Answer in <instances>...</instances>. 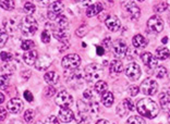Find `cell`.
I'll use <instances>...</instances> for the list:
<instances>
[{
  "label": "cell",
  "mask_w": 170,
  "mask_h": 124,
  "mask_svg": "<svg viewBox=\"0 0 170 124\" xmlns=\"http://www.w3.org/2000/svg\"><path fill=\"white\" fill-rule=\"evenodd\" d=\"M136 110L142 116L154 119L158 116L159 107L157 102H155L150 98H143L140 99L137 104H136Z\"/></svg>",
  "instance_id": "obj_1"
},
{
  "label": "cell",
  "mask_w": 170,
  "mask_h": 124,
  "mask_svg": "<svg viewBox=\"0 0 170 124\" xmlns=\"http://www.w3.org/2000/svg\"><path fill=\"white\" fill-rule=\"evenodd\" d=\"M20 28L24 36H33L38 29V23L32 15H26L21 21Z\"/></svg>",
  "instance_id": "obj_2"
},
{
  "label": "cell",
  "mask_w": 170,
  "mask_h": 124,
  "mask_svg": "<svg viewBox=\"0 0 170 124\" xmlns=\"http://www.w3.org/2000/svg\"><path fill=\"white\" fill-rule=\"evenodd\" d=\"M102 67L96 64V63L88 64L84 70L85 79H87L88 82H94V81H96V79H99L102 74Z\"/></svg>",
  "instance_id": "obj_3"
},
{
  "label": "cell",
  "mask_w": 170,
  "mask_h": 124,
  "mask_svg": "<svg viewBox=\"0 0 170 124\" xmlns=\"http://www.w3.org/2000/svg\"><path fill=\"white\" fill-rule=\"evenodd\" d=\"M61 64L65 69H69V70H75L81 64V57L77 54H67L63 57Z\"/></svg>",
  "instance_id": "obj_4"
},
{
  "label": "cell",
  "mask_w": 170,
  "mask_h": 124,
  "mask_svg": "<svg viewBox=\"0 0 170 124\" xmlns=\"http://www.w3.org/2000/svg\"><path fill=\"white\" fill-rule=\"evenodd\" d=\"M65 10V6H63V3L60 1V0H57V1H54L52 3L49 5V8H48V19L50 21H55V20H58V17L59 15H61Z\"/></svg>",
  "instance_id": "obj_5"
},
{
  "label": "cell",
  "mask_w": 170,
  "mask_h": 124,
  "mask_svg": "<svg viewBox=\"0 0 170 124\" xmlns=\"http://www.w3.org/2000/svg\"><path fill=\"white\" fill-rule=\"evenodd\" d=\"M140 89L146 96H153V95H155L157 93V90H158V84H157V82H156L155 79H146L142 82Z\"/></svg>",
  "instance_id": "obj_6"
},
{
  "label": "cell",
  "mask_w": 170,
  "mask_h": 124,
  "mask_svg": "<svg viewBox=\"0 0 170 124\" xmlns=\"http://www.w3.org/2000/svg\"><path fill=\"white\" fill-rule=\"evenodd\" d=\"M121 5L124 7V9L127 10V12L129 13L132 20L136 21L141 17V10L136 6L133 0H121Z\"/></svg>",
  "instance_id": "obj_7"
},
{
  "label": "cell",
  "mask_w": 170,
  "mask_h": 124,
  "mask_svg": "<svg viewBox=\"0 0 170 124\" xmlns=\"http://www.w3.org/2000/svg\"><path fill=\"white\" fill-rule=\"evenodd\" d=\"M112 51L113 54L116 58L120 59V58H124L127 56L128 51V46L125 44L124 40L122 39H117L112 42Z\"/></svg>",
  "instance_id": "obj_8"
},
{
  "label": "cell",
  "mask_w": 170,
  "mask_h": 124,
  "mask_svg": "<svg viewBox=\"0 0 170 124\" xmlns=\"http://www.w3.org/2000/svg\"><path fill=\"white\" fill-rule=\"evenodd\" d=\"M147 27L153 33H160L164 29V21L158 15H153L150 19H148Z\"/></svg>",
  "instance_id": "obj_9"
},
{
  "label": "cell",
  "mask_w": 170,
  "mask_h": 124,
  "mask_svg": "<svg viewBox=\"0 0 170 124\" xmlns=\"http://www.w3.org/2000/svg\"><path fill=\"white\" fill-rule=\"evenodd\" d=\"M73 102V97L65 90H62L58 93L56 97V104L59 106L60 108H69L71 104Z\"/></svg>",
  "instance_id": "obj_10"
},
{
  "label": "cell",
  "mask_w": 170,
  "mask_h": 124,
  "mask_svg": "<svg viewBox=\"0 0 170 124\" xmlns=\"http://www.w3.org/2000/svg\"><path fill=\"white\" fill-rule=\"evenodd\" d=\"M141 68L136 63H130L125 69V75L131 79V81H137L141 77Z\"/></svg>",
  "instance_id": "obj_11"
},
{
  "label": "cell",
  "mask_w": 170,
  "mask_h": 124,
  "mask_svg": "<svg viewBox=\"0 0 170 124\" xmlns=\"http://www.w3.org/2000/svg\"><path fill=\"white\" fill-rule=\"evenodd\" d=\"M141 59L148 69H156L158 67V60L156 58V56L152 54L150 52H144L141 54Z\"/></svg>",
  "instance_id": "obj_12"
},
{
  "label": "cell",
  "mask_w": 170,
  "mask_h": 124,
  "mask_svg": "<svg viewBox=\"0 0 170 124\" xmlns=\"http://www.w3.org/2000/svg\"><path fill=\"white\" fill-rule=\"evenodd\" d=\"M2 25L8 34H13V33H15V32L17 31V27L20 26L19 23H17V21L15 20L14 17H6V19H3Z\"/></svg>",
  "instance_id": "obj_13"
},
{
  "label": "cell",
  "mask_w": 170,
  "mask_h": 124,
  "mask_svg": "<svg viewBox=\"0 0 170 124\" xmlns=\"http://www.w3.org/2000/svg\"><path fill=\"white\" fill-rule=\"evenodd\" d=\"M51 62H52V60H51L50 57L47 56V54H44V56L39 57L37 61L35 62V69L38 71H45L50 67Z\"/></svg>",
  "instance_id": "obj_14"
},
{
  "label": "cell",
  "mask_w": 170,
  "mask_h": 124,
  "mask_svg": "<svg viewBox=\"0 0 170 124\" xmlns=\"http://www.w3.org/2000/svg\"><path fill=\"white\" fill-rule=\"evenodd\" d=\"M105 24L108 27V29L111 32H117L119 31L121 27V22L116 15H109L105 20Z\"/></svg>",
  "instance_id": "obj_15"
},
{
  "label": "cell",
  "mask_w": 170,
  "mask_h": 124,
  "mask_svg": "<svg viewBox=\"0 0 170 124\" xmlns=\"http://www.w3.org/2000/svg\"><path fill=\"white\" fill-rule=\"evenodd\" d=\"M7 109L11 113H19L23 109V101L20 98H12L7 104Z\"/></svg>",
  "instance_id": "obj_16"
},
{
  "label": "cell",
  "mask_w": 170,
  "mask_h": 124,
  "mask_svg": "<svg viewBox=\"0 0 170 124\" xmlns=\"http://www.w3.org/2000/svg\"><path fill=\"white\" fill-rule=\"evenodd\" d=\"M74 119V113L70 108H61L59 111V120L63 123H69Z\"/></svg>",
  "instance_id": "obj_17"
},
{
  "label": "cell",
  "mask_w": 170,
  "mask_h": 124,
  "mask_svg": "<svg viewBox=\"0 0 170 124\" xmlns=\"http://www.w3.org/2000/svg\"><path fill=\"white\" fill-rule=\"evenodd\" d=\"M38 59V54L36 50H30L25 51V54H23V60L27 65H33L35 64V62Z\"/></svg>",
  "instance_id": "obj_18"
},
{
  "label": "cell",
  "mask_w": 170,
  "mask_h": 124,
  "mask_svg": "<svg viewBox=\"0 0 170 124\" xmlns=\"http://www.w3.org/2000/svg\"><path fill=\"white\" fill-rule=\"evenodd\" d=\"M83 79H84V77H83V74H81L80 72H72V74H71L70 77L68 79V83L71 86H73V87L75 88L82 84Z\"/></svg>",
  "instance_id": "obj_19"
},
{
  "label": "cell",
  "mask_w": 170,
  "mask_h": 124,
  "mask_svg": "<svg viewBox=\"0 0 170 124\" xmlns=\"http://www.w3.org/2000/svg\"><path fill=\"white\" fill-rule=\"evenodd\" d=\"M102 9H104V7H102V5L100 2L94 3V5H92V6L87 7L86 15H87L88 17H95V15H97V14H99L102 11Z\"/></svg>",
  "instance_id": "obj_20"
},
{
  "label": "cell",
  "mask_w": 170,
  "mask_h": 124,
  "mask_svg": "<svg viewBox=\"0 0 170 124\" xmlns=\"http://www.w3.org/2000/svg\"><path fill=\"white\" fill-rule=\"evenodd\" d=\"M132 44H133V46L135 47V48L143 49L147 46V40H146V38H145L143 35L137 34L133 37V39H132Z\"/></svg>",
  "instance_id": "obj_21"
},
{
  "label": "cell",
  "mask_w": 170,
  "mask_h": 124,
  "mask_svg": "<svg viewBox=\"0 0 170 124\" xmlns=\"http://www.w3.org/2000/svg\"><path fill=\"white\" fill-rule=\"evenodd\" d=\"M44 79H45L48 84L55 85L59 82L60 76H59V74L57 73V72H55V71H50V72H47V73L44 75Z\"/></svg>",
  "instance_id": "obj_22"
},
{
  "label": "cell",
  "mask_w": 170,
  "mask_h": 124,
  "mask_svg": "<svg viewBox=\"0 0 170 124\" xmlns=\"http://www.w3.org/2000/svg\"><path fill=\"white\" fill-rule=\"evenodd\" d=\"M155 56L159 60H166L170 57V51L166 47H159V48L156 49Z\"/></svg>",
  "instance_id": "obj_23"
},
{
  "label": "cell",
  "mask_w": 170,
  "mask_h": 124,
  "mask_svg": "<svg viewBox=\"0 0 170 124\" xmlns=\"http://www.w3.org/2000/svg\"><path fill=\"white\" fill-rule=\"evenodd\" d=\"M94 89H95V91H96L97 94L102 95V94H105L106 91H107L108 84L105 82V81L99 79V81H97V82L95 83V85H94Z\"/></svg>",
  "instance_id": "obj_24"
},
{
  "label": "cell",
  "mask_w": 170,
  "mask_h": 124,
  "mask_svg": "<svg viewBox=\"0 0 170 124\" xmlns=\"http://www.w3.org/2000/svg\"><path fill=\"white\" fill-rule=\"evenodd\" d=\"M113 101H115V97H113L112 93H110V91H106L105 94L102 95V102L105 107H111Z\"/></svg>",
  "instance_id": "obj_25"
},
{
  "label": "cell",
  "mask_w": 170,
  "mask_h": 124,
  "mask_svg": "<svg viewBox=\"0 0 170 124\" xmlns=\"http://www.w3.org/2000/svg\"><path fill=\"white\" fill-rule=\"evenodd\" d=\"M109 69H110V72L113 73H121L123 70V64L120 60H112L109 64Z\"/></svg>",
  "instance_id": "obj_26"
},
{
  "label": "cell",
  "mask_w": 170,
  "mask_h": 124,
  "mask_svg": "<svg viewBox=\"0 0 170 124\" xmlns=\"http://www.w3.org/2000/svg\"><path fill=\"white\" fill-rule=\"evenodd\" d=\"M129 108L127 107V104H125L124 101L120 102L119 104H118V107H117V114L120 116V118H123V116H125L128 114V112H129Z\"/></svg>",
  "instance_id": "obj_27"
},
{
  "label": "cell",
  "mask_w": 170,
  "mask_h": 124,
  "mask_svg": "<svg viewBox=\"0 0 170 124\" xmlns=\"http://www.w3.org/2000/svg\"><path fill=\"white\" fill-rule=\"evenodd\" d=\"M159 102H160V106H162L164 109L168 108L170 106V95L167 93H162L160 94L159 96Z\"/></svg>",
  "instance_id": "obj_28"
},
{
  "label": "cell",
  "mask_w": 170,
  "mask_h": 124,
  "mask_svg": "<svg viewBox=\"0 0 170 124\" xmlns=\"http://www.w3.org/2000/svg\"><path fill=\"white\" fill-rule=\"evenodd\" d=\"M14 0H0V7L6 10V11H11L14 9Z\"/></svg>",
  "instance_id": "obj_29"
},
{
  "label": "cell",
  "mask_w": 170,
  "mask_h": 124,
  "mask_svg": "<svg viewBox=\"0 0 170 124\" xmlns=\"http://www.w3.org/2000/svg\"><path fill=\"white\" fill-rule=\"evenodd\" d=\"M69 26V20L65 15H60L58 17V27L62 31H67V28Z\"/></svg>",
  "instance_id": "obj_30"
},
{
  "label": "cell",
  "mask_w": 170,
  "mask_h": 124,
  "mask_svg": "<svg viewBox=\"0 0 170 124\" xmlns=\"http://www.w3.org/2000/svg\"><path fill=\"white\" fill-rule=\"evenodd\" d=\"M23 119H24V121H25L26 123H32L35 119V111L32 110V109L26 110L25 112H24V114H23Z\"/></svg>",
  "instance_id": "obj_31"
},
{
  "label": "cell",
  "mask_w": 170,
  "mask_h": 124,
  "mask_svg": "<svg viewBox=\"0 0 170 124\" xmlns=\"http://www.w3.org/2000/svg\"><path fill=\"white\" fill-rule=\"evenodd\" d=\"M127 124H146V122H145V120L142 116H132L131 118L128 119Z\"/></svg>",
  "instance_id": "obj_32"
},
{
  "label": "cell",
  "mask_w": 170,
  "mask_h": 124,
  "mask_svg": "<svg viewBox=\"0 0 170 124\" xmlns=\"http://www.w3.org/2000/svg\"><path fill=\"white\" fill-rule=\"evenodd\" d=\"M54 35H55V37H56L57 39H59V40H65L67 38H68L67 31H62V29H60V28H58V29L55 28Z\"/></svg>",
  "instance_id": "obj_33"
},
{
  "label": "cell",
  "mask_w": 170,
  "mask_h": 124,
  "mask_svg": "<svg viewBox=\"0 0 170 124\" xmlns=\"http://www.w3.org/2000/svg\"><path fill=\"white\" fill-rule=\"evenodd\" d=\"M35 47V42L31 39H26L22 42V45H21V48L23 49L24 51H30V50H33V48Z\"/></svg>",
  "instance_id": "obj_34"
},
{
  "label": "cell",
  "mask_w": 170,
  "mask_h": 124,
  "mask_svg": "<svg viewBox=\"0 0 170 124\" xmlns=\"http://www.w3.org/2000/svg\"><path fill=\"white\" fill-rule=\"evenodd\" d=\"M23 9H24V12H25L27 15H32V14L35 12V10H36L34 5L32 2H30V1H26V2L24 3V8Z\"/></svg>",
  "instance_id": "obj_35"
},
{
  "label": "cell",
  "mask_w": 170,
  "mask_h": 124,
  "mask_svg": "<svg viewBox=\"0 0 170 124\" xmlns=\"http://www.w3.org/2000/svg\"><path fill=\"white\" fill-rule=\"evenodd\" d=\"M77 110L79 111H82V112H88V111H91V107H90L87 104H85L83 100H77Z\"/></svg>",
  "instance_id": "obj_36"
},
{
  "label": "cell",
  "mask_w": 170,
  "mask_h": 124,
  "mask_svg": "<svg viewBox=\"0 0 170 124\" xmlns=\"http://www.w3.org/2000/svg\"><path fill=\"white\" fill-rule=\"evenodd\" d=\"M10 83V77L7 74H2L0 76V85H1V89H6L7 86H9Z\"/></svg>",
  "instance_id": "obj_37"
},
{
  "label": "cell",
  "mask_w": 170,
  "mask_h": 124,
  "mask_svg": "<svg viewBox=\"0 0 170 124\" xmlns=\"http://www.w3.org/2000/svg\"><path fill=\"white\" fill-rule=\"evenodd\" d=\"M75 120H77V123H85V121L87 120V112H82V111H79L75 116Z\"/></svg>",
  "instance_id": "obj_38"
},
{
  "label": "cell",
  "mask_w": 170,
  "mask_h": 124,
  "mask_svg": "<svg viewBox=\"0 0 170 124\" xmlns=\"http://www.w3.org/2000/svg\"><path fill=\"white\" fill-rule=\"evenodd\" d=\"M155 70H156V76L158 79H164L165 76L167 75V69L164 68V67H157Z\"/></svg>",
  "instance_id": "obj_39"
},
{
  "label": "cell",
  "mask_w": 170,
  "mask_h": 124,
  "mask_svg": "<svg viewBox=\"0 0 170 124\" xmlns=\"http://www.w3.org/2000/svg\"><path fill=\"white\" fill-rule=\"evenodd\" d=\"M166 9H168L167 2H159V3H157L156 6H154V11L158 12V13L164 12Z\"/></svg>",
  "instance_id": "obj_40"
},
{
  "label": "cell",
  "mask_w": 170,
  "mask_h": 124,
  "mask_svg": "<svg viewBox=\"0 0 170 124\" xmlns=\"http://www.w3.org/2000/svg\"><path fill=\"white\" fill-rule=\"evenodd\" d=\"M56 94V88L51 85V86H47V87L45 88V90H44V95H45L46 97H52Z\"/></svg>",
  "instance_id": "obj_41"
},
{
  "label": "cell",
  "mask_w": 170,
  "mask_h": 124,
  "mask_svg": "<svg viewBox=\"0 0 170 124\" xmlns=\"http://www.w3.org/2000/svg\"><path fill=\"white\" fill-rule=\"evenodd\" d=\"M0 37H1L0 46H1V47H3V46L6 45L7 40H8V38H9V34L7 33V31L3 27H2V29H1V36H0Z\"/></svg>",
  "instance_id": "obj_42"
},
{
  "label": "cell",
  "mask_w": 170,
  "mask_h": 124,
  "mask_svg": "<svg viewBox=\"0 0 170 124\" xmlns=\"http://www.w3.org/2000/svg\"><path fill=\"white\" fill-rule=\"evenodd\" d=\"M40 38H42V42H44V44H49V42H50V34H49V32L47 31V29H45V31L42 33Z\"/></svg>",
  "instance_id": "obj_43"
},
{
  "label": "cell",
  "mask_w": 170,
  "mask_h": 124,
  "mask_svg": "<svg viewBox=\"0 0 170 124\" xmlns=\"http://www.w3.org/2000/svg\"><path fill=\"white\" fill-rule=\"evenodd\" d=\"M140 90H141V89H140L139 86L132 85V86H130V87H129V94H130L131 96H136V95L139 94Z\"/></svg>",
  "instance_id": "obj_44"
},
{
  "label": "cell",
  "mask_w": 170,
  "mask_h": 124,
  "mask_svg": "<svg viewBox=\"0 0 170 124\" xmlns=\"http://www.w3.org/2000/svg\"><path fill=\"white\" fill-rule=\"evenodd\" d=\"M45 124H60V123H59V120H58L57 116H48V118L46 119Z\"/></svg>",
  "instance_id": "obj_45"
},
{
  "label": "cell",
  "mask_w": 170,
  "mask_h": 124,
  "mask_svg": "<svg viewBox=\"0 0 170 124\" xmlns=\"http://www.w3.org/2000/svg\"><path fill=\"white\" fill-rule=\"evenodd\" d=\"M123 101L125 102V104H127V107L129 108V110L130 111H133L134 110V104H133V101H132V99L131 98H127V99H124Z\"/></svg>",
  "instance_id": "obj_46"
},
{
  "label": "cell",
  "mask_w": 170,
  "mask_h": 124,
  "mask_svg": "<svg viewBox=\"0 0 170 124\" xmlns=\"http://www.w3.org/2000/svg\"><path fill=\"white\" fill-rule=\"evenodd\" d=\"M0 57H1V61L2 62H7L11 59V54L6 52V51H2V52L0 54Z\"/></svg>",
  "instance_id": "obj_47"
},
{
  "label": "cell",
  "mask_w": 170,
  "mask_h": 124,
  "mask_svg": "<svg viewBox=\"0 0 170 124\" xmlns=\"http://www.w3.org/2000/svg\"><path fill=\"white\" fill-rule=\"evenodd\" d=\"M86 32H87V27H86V26H82V27H80L77 31V35L80 37H83L86 34Z\"/></svg>",
  "instance_id": "obj_48"
},
{
  "label": "cell",
  "mask_w": 170,
  "mask_h": 124,
  "mask_svg": "<svg viewBox=\"0 0 170 124\" xmlns=\"http://www.w3.org/2000/svg\"><path fill=\"white\" fill-rule=\"evenodd\" d=\"M24 98L26 99V101H28V102H32L33 101V95H32V93L30 91V90H25L24 91Z\"/></svg>",
  "instance_id": "obj_49"
},
{
  "label": "cell",
  "mask_w": 170,
  "mask_h": 124,
  "mask_svg": "<svg viewBox=\"0 0 170 124\" xmlns=\"http://www.w3.org/2000/svg\"><path fill=\"white\" fill-rule=\"evenodd\" d=\"M83 97H84L85 99H87V100H91L92 97H93V95H92V91L90 89L84 90V93H83Z\"/></svg>",
  "instance_id": "obj_50"
},
{
  "label": "cell",
  "mask_w": 170,
  "mask_h": 124,
  "mask_svg": "<svg viewBox=\"0 0 170 124\" xmlns=\"http://www.w3.org/2000/svg\"><path fill=\"white\" fill-rule=\"evenodd\" d=\"M0 112H1V116H0V120H1V121H3V120L7 118V111H6V109H5V108L1 107V108H0Z\"/></svg>",
  "instance_id": "obj_51"
},
{
  "label": "cell",
  "mask_w": 170,
  "mask_h": 124,
  "mask_svg": "<svg viewBox=\"0 0 170 124\" xmlns=\"http://www.w3.org/2000/svg\"><path fill=\"white\" fill-rule=\"evenodd\" d=\"M22 76H23V79H30V76H31V71L26 70V72H25V71H23V72H22Z\"/></svg>",
  "instance_id": "obj_52"
},
{
  "label": "cell",
  "mask_w": 170,
  "mask_h": 124,
  "mask_svg": "<svg viewBox=\"0 0 170 124\" xmlns=\"http://www.w3.org/2000/svg\"><path fill=\"white\" fill-rule=\"evenodd\" d=\"M96 50H97V54H98V56H102V54H104V52H105L104 48H102V47H100V46L96 47Z\"/></svg>",
  "instance_id": "obj_53"
},
{
  "label": "cell",
  "mask_w": 170,
  "mask_h": 124,
  "mask_svg": "<svg viewBox=\"0 0 170 124\" xmlns=\"http://www.w3.org/2000/svg\"><path fill=\"white\" fill-rule=\"evenodd\" d=\"M95 124H110V122L105 120V119H102V120H98Z\"/></svg>",
  "instance_id": "obj_54"
},
{
  "label": "cell",
  "mask_w": 170,
  "mask_h": 124,
  "mask_svg": "<svg viewBox=\"0 0 170 124\" xmlns=\"http://www.w3.org/2000/svg\"><path fill=\"white\" fill-rule=\"evenodd\" d=\"M38 3H39L40 6H46V5H48L49 3V0H37Z\"/></svg>",
  "instance_id": "obj_55"
},
{
  "label": "cell",
  "mask_w": 170,
  "mask_h": 124,
  "mask_svg": "<svg viewBox=\"0 0 170 124\" xmlns=\"http://www.w3.org/2000/svg\"><path fill=\"white\" fill-rule=\"evenodd\" d=\"M3 101H5V95L1 94L0 95V104H3Z\"/></svg>",
  "instance_id": "obj_56"
},
{
  "label": "cell",
  "mask_w": 170,
  "mask_h": 124,
  "mask_svg": "<svg viewBox=\"0 0 170 124\" xmlns=\"http://www.w3.org/2000/svg\"><path fill=\"white\" fill-rule=\"evenodd\" d=\"M162 44H165V42H168V38H167V37H164V38H162Z\"/></svg>",
  "instance_id": "obj_57"
},
{
  "label": "cell",
  "mask_w": 170,
  "mask_h": 124,
  "mask_svg": "<svg viewBox=\"0 0 170 124\" xmlns=\"http://www.w3.org/2000/svg\"><path fill=\"white\" fill-rule=\"evenodd\" d=\"M167 6H168V9L170 10V0H167Z\"/></svg>",
  "instance_id": "obj_58"
},
{
  "label": "cell",
  "mask_w": 170,
  "mask_h": 124,
  "mask_svg": "<svg viewBox=\"0 0 170 124\" xmlns=\"http://www.w3.org/2000/svg\"><path fill=\"white\" fill-rule=\"evenodd\" d=\"M34 124H44V123H42V121H37V122H35Z\"/></svg>",
  "instance_id": "obj_59"
},
{
  "label": "cell",
  "mask_w": 170,
  "mask_h": 124,
  "mask_svg": "<svg viewBox=\"0 0 170 124\" xmlns=\"http://www.w3.org/2000/svg\"><path fill=\"white\" fill-rule=\"evenodd\" d=\"M168 121L170 122V110H169V113H168Z\"/></svg>",
  "instance_id": "obj_60"
},
{
  "label": "cell",
  "mask_w": 170,
  "mask_h": 124,
  "mask_svg": "<svg viewBox=\"0 0 170 124\" xmlns=\"http://www.w3.org/2000/svg\"><path fill=\"white\" fill-rule=\"evenodd\" d=\"M137 1H140V2H141V1H144V0H137Z\"/></svg>",
  "instance_id": "obj_61"
},
{
  "label": "cell",
  "mask_w": 170,
  "mask_h": 124,
  "mask_svg": "<svg viewBox=\"0 0 170 124\" xmlns=\"http://www.w3.org/2000/svg\"><path fill=\"white\" fill-rule=\"evenodd\" d=\"M73 1H75V2H77V1H79V0H73Z\"/></svg>",
  "instance_id": "obj_62"
}]
</instances>
